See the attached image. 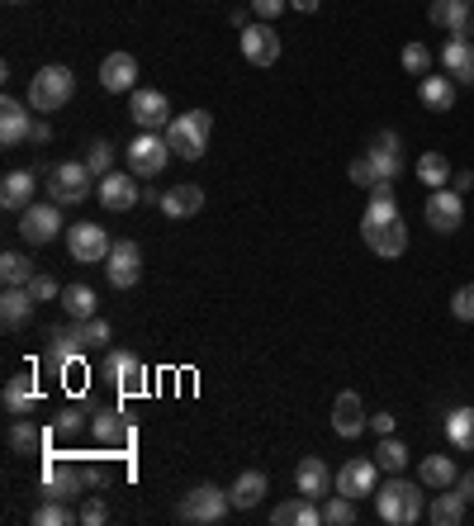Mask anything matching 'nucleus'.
Returning a JSON list of instances; mask_svg holds the SVG:
<instances>
[{"label":"nucleus","mask_w":474,"mask_h":526,"mask_svg":"<svg viewBox=\"0 0 474 526\" xmlns=\"http://www.w3.org/2000/svg\"><path fill=\"white\" fill-rule=\"evenodd\" d=\"M323 522L351 526L356 522V498H347V493H328V498H323Z\"/></svg>","instance_id":"37998d69"},{"label":"nucleus","mask_w":474,"mask_h":526,"mask_svg":"<svg viewBox=\"0 0 474 526\" xmlns=\"http://www.w3.org/2000/svg\"><path fill=\"white\" fill-rule=\"evenodd\" d=\"M375 465L389 474H403L408 470V446H403L399 436H380V446H375Z\"/></svg>","instance_id":"a19ab883"},{"label":"nucleus","mask_w":474,"mask_h":526,"mask_svg":"<svg viewBox=\"0 0 474 526\" xmlns=\"http://www.w3.org/2000/svg\"><path fill=\"white\" fill-rule=\"evenodd\" d=\"M62 309H67V318H76V323L95 318V290L91 285H67V290H62Z\"/></svg>","instance_id":"ea45409f"},{"label":"nucleus","mask_w":474,"mask_h":526,"mask_svg":"<svg viewBox=\"0 0 474 526\" xmlns=\"http://www.w3.org/2000/svg\"><path fill=\"white\" fill-rule=\"evenodd\" d=\"M375 489H380V465H375V455L365 460V455H356V460H347L342 470H337V493H347V498H375Z\"/></svg>","instance_id":"2eb2a0df"},{"label":"nucleus","mask_w":474,"mask_h":526,"mask_svg":"<svg viewBox=\"0 0 474 526\" xmlns=\"http://www.w3.org/2000/svg\"><path fill=\"white\" fill-rule=\"evenodd\" d=\"M365 247L375 256H384V261H394V256L408 252V223L403 218H394V223H380V228H361Z\"/></svg>","instance_id":"412c9836"},{"label":"nucleus","mask_w":474,"mask_h":526,"mask_svg":"<svg viewBox=\"0 0 474 526\" xmlns=\"http://www.w3.org/2000/svg\"><path fill=\"white\" fill-rule=\"evenodd\" d=\"M34 294H29V285H5V294H0V323H5V332H15V327H24L29 318H34Z\"/></svg>","instance_id":"b1692460"},{"label":"nucleus","mask_w":474,"mask_h":526,"mask_svg":"<svg viewBox=\"0 0 474 526\" xmlns=\"http://www.w3.org/2000/svg\"><path fill=\"white\" fill-rule=\"evenodd\" d=\"M72 522H81V512L72 503H62V498H43L34 508V526H72Z\"/></svg>","instance_id":"58836bf2"},{"label":"nucleus","mask_w":474,"mask_h":526,"mask_svg":"<svg viewBox=\"0 0 474 526\" xmlns=\"http://www.w3.org/2000/svg\"><path fill=\"white\" fill-rule=\"evenodd\" d=\"M34 275H38L34 261H29L24 252H5V256H0V280H5V285H29Z\"/></svg>","instance_id":"79ce46f5"},{"label":"nucleus","mask_w":474,"mask_h":526,"mask_svg":"<svg viewBox=\"0 0 474 526\" xmlns=\"http://www.w3.org/2000/svg\"><path fill=\"white\" fill-rule=\"evenodd\" d=\"M370 427V413H365V403H361V394H337L332 399V432L337 436H347V441H356V436Z\"/></svg>","instance_id":"6ab92c4d"},{"label":"nucleus","mask_w":474,"mask_h":526,"mask_svg":"<svg viewBox=\"0 0 474 526\" xmlns=\"http://www.w3.org/2000/svg\"><path fill=\"white\" fill-rule=\"evenodd\" d=\"M299 508H304V493H299V498H290V503H280V508H271V522H275V526L299 522Z\"/></svg>","instance_id":"5fc2aeb1"},{"label":"nucleus","mask_w":474,"mask_h":526,"mask_svg":"<svg viewBox=\"0 0 474 526\" xmlns=\"http://www.w3.org/2000/svg\"><path fill=\"white\" fill-rule=\"evenodd\" d=\"M91 166L86 162H57L53 176H48V195H53L57 204H81L86 195H91Z\"/></svg>","instance_id":"9b49d317"},{"label":"nucleus","mask_w":474,"mask_h":526,"mask_svg":"<svg viewBox=\"0 0 474 526\" xmlns=\"http://www.w3.org/2000/svg\"><path fill=\"white\" fill-rule=\"evenodd\" d=\"M266 489H271V484H266V474H261V470H242L228 493H233V508L247 512V508H256V503L266 498Z\"/></svg>","instance_id":"c9c22d12"},{"label":"nucleus","mask_w":474,"mask_h":526,"mask_svg":"<svg viewBox=\"0 0 474 526\" xmlns=\"http://www.w3.org/2000/svg\"><path fill=\"white\" fill-rule=\"evenodd\" d=\"M95 200L105 204L110 214H128L133 204L143 200V185H138L133 171H110V176H100V181H95Z\"/></svg>","instance_id":"f8f14e48"},{"label":"nucleus","mask_w":474,"mask_h":526,"mask_svg":"<svg viewBox=\"0 0 474 526\" xmlns=\"http://www.w3.org/2000/svg\"><path fill=\"white\" fill-rule=\"evenodd\" d=\"M422 489L427 484H408L403 474H394L389 484H380L375 489V512H380V522H389V526H413V522H422L427 517V503H422Z\"/></svg>","instance_id":"f257e3e1"},{"label":"nucleus","mask_w":474,"mask_h":526,"mask_svg":"<svg viewBox=\"0 0 474 526\" xmlns=\"http://www.w3.org/2000/svg\"><path fill=\"white\" fill-rule=\"evenodd\" d=\"M81 351H86V342H81V323H76V327H57L53 346H48V365H53L57 375H67V365L81 361Z\"/></svg>","instance_id":"a878e982"},{"label":"nucleus","mask_w":474,"mask_h":526,"mask_svg":"<svg viewBox=\"0 0 474 526\" xmlns=\"http://www.w3.org/2000/svg\"><path fill=\"white\" fill-rule=\"evenodd\" d=\"M209 133H214V114L209 109H185L166 124V147L181 157V162H200L209 152Z\"/></svg>","instance_id":"f03ea898"},{"label":"nucleus","mask_w":474,"mask_h":526,"mask_svg":"<svg viewBox=\"0 0 474 526\" xmlns=\"http://www.w3.org/2000/svg\"><path fill=\"white\" fill-rule=\"evenodd\" d=\"M294 489L304 493V498H328V493L337 489V479H332V470L318 455H304V460L294 465Z\"/></svg>","instance_id":"4be33fe9"},{"label":"nucleus","mask_w":474,"mask_h":526,"mask_svg":"<svg viewBox=\"0 0 474 526\" xmlns=\"http://www.w3.org/2000/svg\"><path fill=\"white\" fill-rule=\"evenodd\" d=\"M100 484V474L86 470L81 460H48L43 465V484H38V498H62V503H76V498H86V489Z\"/></svg>","instance_id":"7ed1b4c3"},{"label":"nucleus","mask_w":474,"mask_h":526,"mask_svg":"<svg viewBox=\"0 0 474 526\" xmlns=\"http://www.w3.org/2000/svg\"><path fill=\"white\" fill-rule=\"evenodd\" d=\"M446 441H451L460 455L474 451V408H456V413H446Z\"/></svg>","instance_id":"4c0bfd02"},{"label":"nucleus","mask_w":474,"mask_h":526,"mask_svg":"<svg viewBox=\"0 0 474 526\" xmlns=\"http://www.w3.org/2000/svg\"><path fill=\"white\" fill-rule=\"evenodd\" d=\"M0 403H5V413H10V418H29V413H34V403H38V380H34V375H15V380H5Z\"/></svg>","instance_id":"bb28decb"},{"label":"nucleus","mask_w":474,"mask_h":526,"mask_svg":"<svg viewBox=\"0 0 474 526\" xmlns=\"http://www.w3.org/2000/svg\"><path fill=\"white\" fill-rule=\"evenodd\" d=\"M228 512H233V493L219 489V484H195V489L181 498L176 517L190 526H219Z\"/></svg>","instance_id":"20e7f679"},{"label":"nucleus","mask_w":474,"mask_h":526,"mask_svg":"<svg viewBox=\"0 0 474 526\" xmlns=\"http://www.w3.org/2000/svg\"><path fill=\"white\" fill-rule=\"evenodd\" d=\"M100 375L124 394V399H133V394H143L147 389V365L133 356V351H124V346H110L105 351V365H100Z\"/></svg>","instance_id":"0eeeda50"},{"label":"nucleus","mask_w":474,"mask_h":526,"mask_svg":"<svg viewBox=\"0 0 474 526\" xmlns=\"http://www.w3.org/2000/svg\"><path fill=\"white\" fill-rule=\"evenodd\" d=\"M29 247H43V242H53L62 233V204L57 200H43V204H29L24 214H19V228H15Z\"/></svg>","instance_id":"9d476101"},{"label":"nucleus","mask_w":474,"mask_h":526,"mask_svg":"<svg viewBox=\"0 0 474 526\" xmlns=\"http://www.w3.org/2000/svg\"><path fill=\"white\" fill-rule=\"evenodd\" d=\"M399 62H403V72H408V76H427L437 57H432V48H427V43H408V48L399 53Z\"/></svg>","instance_id":"c03bdc74"},{"label":"nucleus","mask_w":474,"mask_h":526,"mask_svg":"<svg viewBox=\"0 0 474 526\" xmlns=\"http://www.w3.org/2000/svg\"><path fill=\"white\" fill-rule=\"evenodd\" d=\"M29 133H34V114H29V105H19L15 95H5V100H0V143L15 147V143H24Z\"/></svg>","instance_id":"5701e85b"},{"label":"nucleus","mask_w":474,"mask_h":526,"mask_svg":"<svg viewBox=\"0 0 474 526\" xmlns=\"http://www.w3.org/2000/svg\"><path fill=\"white\" fill-rule=\"evenodd\" d=\"M290 10H299V15H313V10H318V0H290Z\"/></svg>","instance_id":"bf43d9fd"},{"label":"nucleus","mask_w":474,"mask_h":526,"mask_svg":"<svg viewBox=\"0 0 474 526\" xmlns=\"http://www.w3.org/2000/svg\"><path fill=\"white\" fill-rule=\"evenodd\" d=\"M5 441H10V451H15V455H43V446H48V432H43V427H34L29 418H15V422H10V432H5Z\"/></svg>","instance_id":"473e14b6"},{"label":"nucleus","mask_w":474,"mask_h":526,"mask_svg":"<svg viewBox=\"0 0 474 526\" xmlns=\"http://www.w3.org/2000/svg\"><path fill=\"white\" fill-rule=\"evenodd\" d=\"M29 294H34L38 304H48V299H62V285H57L53 275H43V271H38L34 280H29Z\"/></svg>","instance_id":"8fccbe9b"},{"label":"nucleus","mask_w":474,"mask_h":526,"mask_svg":"<svg viewBox=\"0 0 474 526\" xmlns=\"http://www.w3.org/2000/svg\"><path fill=\"white\" fill-rule=\"evenodd\" d=\"M427 19H432L437 29H451V34H470L474 5L470 0H432V5H427Z\"/></svg>","instance_id":"393cba45"},{"label":"nucleus","mask_w":474,"mask_h":526,"mask_svg":"<svg viewBox=\"0 0 474 526\" xmlns=\"http://www.w3.org/2000/svg\"><path fill=\"white\" fill-rule=\"evenodd\" d=\"M124 157H128V171H133L138 181H147V176H162L166 162H171L176 152L166 147V133H138V138L124 147Z\"/></svg>","instance_id":"423d86ee"},{"label":"nucleus","mask_w":474,"mask_h":526,"mask_svg":"<svg viewBox=\"0 0 474 526\" xmlns=\"http://www.w3.org/2000/svg\"><path fill=\"white\" fill-rule=\"evenodd\" d=\"M370 162H375V171H380L384 185H394L403 176V152H399V133L394 128H384V133H375V143H370Z\"/></svg>","instance_id":"aec40b11"},{"label":"nucleus","mask_w":474,"mask_h":526,"mask_svg":"<svg viewBox=\"0 0 474 526\" xmlns=\"http://www.w3.org/2000/svg\"><path fill=\"white\" fill-rule=\"evenodd\" d=\"M76 95V72L72 67H43V72H34V81H29V109L34 114H53V109H62L67 100Z\"/></svg>","instance_id":"39448f33"},{"label":"nucleus","mask_w":474,"mask_h":526,"mask_svg":"<svg viewBox=\"0 0 474 526\" xmlns=\"http://www.w3.org/2000/svg\"><path fill=\"white\" fill-rule=\"evenodd\" d=\"M418 100H422V109L446 114V109L456 105V81H451V76H422V81H418Z\"/></svg>","instance_id":"2f4dec72"},{"label":"nucleus","mask_w":474,"mask_h":526,"mask_svg":"<svg viewBox=\"0 0 474 526\" xmlns=\"http://www.w3.org/2000/svg\"><path fill=\"white\" fill-rule=\"evenodd\" d=\"M347 176L361 185V190H375V185H380V171H375V162H370V152H361V157L347 166Z\"/></svg>","instance_id":"de8ad7c7"},{"label":"nucleus","mask_w":474,"mask_h":526,"mask_svg":"<svg viewBox=\"0 0 474 526\" xmlns=\"http://www.w3.org/2000/svg\"><path fill=\"white\" fill-rule=\"evenodd\" d=\"M114 247V237L100 228V223H72L67 228V252H72V261H81V266H95V261H105Z\"/></svg>","instance_id":"ddd939ff"},{"label":"nucleus","mask_w":474,"mask_h":526,"mask_svg":"<svg viewBox=\"0 0 474 526\" xmlns=\"http://www.w3.org/2000/svg\"><path fill=\"white\" fill-rule=\"evenodd\" d=\"M470 5H474V0H470Z\"/></svg>","instance_id":"e2e57ef3"},{"label":"nucleus","mask_w":474,"mask_h":526,"mask_svg":"<svg viewBox=\"0 0 474 526\" xmlns=\"http://www.w3.org/2000/svg\"><path fill=\"white\" fill-rule=\"evenodd\" d=\"M427 517H432L437 526H460V522H465V498H460L456 489H437V498H432Z\"/></svg>","instance_id":"e433bc0d"},{"label":"nucleus","mask_w":474,"mask_h":526,"mask_svg":"<svg viewBox=\"0 0 474 526\" xmlns=\"http://www.w3.org/2000/svg\"><path fill=\"white\" fill-rule=\"evenodd\" d=\"M456 493L465 498V503H474V470H465V474L456 479Z\"/></svg>","instance_id":"4d7b16f0"},{"label":"nucleus","mask_w":474,"mask_h":526,"mask_svg":"<svg viewBox=\"0 0 474 526\" xmlns=\"http://www.w3.org/2000/svg\"><path fill=\"white\" fill-rule=\"evenodd\" d=\"M247 5H252V15H256V19H266V24H271V19H280L285 10H290V0H247Z\"/></svg>","instance_id":"603ef678"},{"label":"nucleus","mask_w":474,"mask_h":526,"mask_svg":"<svg viewBox=\"0 0 474 526\" xmlns=\"http://www.w3.org/2000/svg\"><path fill=\"white\" fill-rule=\"evenodd\" d=\"M441 72L460 81V86H474V38L470 34H451L446 38V48H441Z\"/></svg>","instance_id":"f3484780"},{"label":"nucleus","mask_w":474,"mask_h":526,"mask_svg":"<svg viewBox=\"0 0 474 526\" xmlns=\"http://www.w3.org/2000/svg\"><path fill=\"white\" fill-rule=\"evenodd\" d=\"M105 517H110L105 498H86V503H81V522H86V526H100Z\"/></svg>","instance_id":"864d4df0"},{"label":"nucleus","mask_w":474,"mask_h":526,"mask_svg":"<svg viewBox=\"0 0 474 526\" xmlns=\"http://www.w3.org/2000/svg\"><path fill=\"white\" fill-rule=\"evenodd\" d=\"M418 479L427 484V489H456L460 470H456V460H451V455H427V460L418 465Z\"/></svg>","instance_id":"72a5a7b5"},{"label":"nucleus","mask_w":474,"mask_h":526,"mask_svg":"<svg viewBox=\"0 0 474 526\" xmlns=\"http://www.w3.org/2000/svg\"><path fill=\"white\" fill-rule=\"evenodd\" d=\"M470 38H474V24H470Z\"/></svg>","instance_id":"680f3d73"},{"label":"nucleus","mask_w":474,"mask_h":526,"mask_svg":"<svg viewBox=\"0 0 474 526\" xmlns=\"http://www.w3.org/2000/svg\"><path fill=\"white\" fill-rule=\"evenodd\" d=\"M100 86L110 95H133L138 91V57L133 53H110L100 62Z\"/></svg>","instance_id":"a211bd4d"},{"label":"nucleus","mask_w":474,"mask_h":526,"mask_svg":"<svg viewBox=\"0 0 474 526\" xmlns=\"http://www.w3.org/2000/svg\"><path fill=\"white\" fill-rule=\"evenodd\" d=\"M413 171H418V181L427 185V190H446V185H451V176H456V171H451V162H446V152H422Z\"/></svg>","instance_id":"f704fd0d"},{"label":"nucleus","mask_w":474,"mask_h":526,"mask_svg":"<svg viewBox=\"0 0 474 526\" xmlns=\"http://www.w3.org/2000/svg\"><path fill=\"white\" fill-rule=\"evenodd\" d=\"M422 218H427V228H437V233H456L460 223H465V195H460V190H432L427 204H422Z\"/></svg>","instance_id":"4468645a"},{"label":"nucleus","mask_w":474,"mask_h":526,"mask_svg":"<svg viewBox=\"0 0 474 526\" xmlns=\"http://www.w3.org/2000/svg\"><path fill=\"white\" fill-rule=\"evenodd\" d=\"M204 209V190L200 185H176V190H162V214L166 218H195Z\"/></svg>","instance_id":"7c9ffc66"},{"label":"nucleus","mask_w":474,"mask_h":526,"mask_svg":"<svg viewBox=\"0 0 474 526\" xmlns=\"http://www.w3.org/2000/svg\"><path fill=\"white\" fill-rule=\"evenodd\" d=\"M370 432L394 436V413H375V418H370Z\"/></svg>","instance_id":"6e6d98bb"},{"label":"nucleus","mask_w":474,"mask_h":526,"mask_svg":"<svg viewBox=\"0 0 474 526\" xmlns=\"http://www.w3.org/2000/svg\"><path fill=\"white\" fill-rule=\"evenodd\" d=\"M470 185H474V171H456V176H451V190H460V195H465Z\"/></svg>","instance_id":"13d9d810"},{"label":"nucleus","mask_w":474,"mask_h":526,"mask_svg":"<svg viewBox=\"0 0 474 526\" xmlns=\"http://www.w3.org/2000/svg\"><path fill=\"white\" fill-rule=\"evenodd\" d=\"M114 152H119V147H114L110 138H105V143H91V152H86V166H91V176H95V181L114 171Z\"/></svg>","instance_id":"a18cd8bd"},{"label":"nucleus","mask_w":474,"mask_h":526,"mask_svg":"<svg viewBox=\"0 0 474 526\" xmlns=\"http://www.w3.org/2000/svg\"><path fill=\"white\" fill-rule=\"evenodd\" d=\"M0 204H5L10 214H24V209L34 204V171H10V176L0 181Z\"/></svg>","instance_id":"c85d7f7f"},{"label":"nucleus","mask_w":474,"mask_h":526,"mask_svg":"<svg viewBox=\"0 0 474 526\" xmlns=\"http://www.w3.org/2000/svg\"><path fill=\"white\" fill-rule=\"evenodd\" d=\"M91 432L105 441V446H128L133 441V427H128V418L119 413V408H95L91 413Z\"/></svg>","instance_id":"cd10ccee"},{"label":"nucleus","mask_w":474,"mask_h":526,"mask_svg":"<svg viewBox=\"0 0 474 526\" xmlns=\"http://www.w3.org/2000/svg\"><path fill=\"white\" fill-rule=\"evenodd\" d=\"M105 280H110L114 290H133L138 280H143V247L133 242V237H119L105 256Z\"/></svg>","instance_id":"1a4fd4ad"},{"label":"nucleus","mask_w":474,"mask_h":526,"mask_svg":"<svg viewBox=\"0 0 474 526\" xmlns=\"http://www.w3.org/2000/svg\"><path fill=\"white\" fill-rule=\"evenodd\" d=\"M128 119L138 124V133H166V124L176 119V109H171V100H166L162 91H138L128 95Z\"/></svg>","instance_id":"6e6552de"},{"label":"nucleus","mask_w":474,"mask_h":526,"mask_svg":"<svg viewBox=\"0 0 474 526\" xmlns=\"http://www.w3.org/2000/svg\"><path fill=\"white\" fill-rule=\"evenodd\" d=\"M451 313H456L460 323H474V285H460V290L451 294Z\"/></svg>","instance_id":"3c124183"},{"label":"nucleus","mask_w":474,"mask_h":526,"mask_svg":"<svg viewBox=\"0 0 474 526\" xmlns=\"http://www.w3.org/2000/svg\"><path fill=\"white\" fill-rule=\"evenodd\" d=\"M10 5H24V0H10Z\"/></svg>","instance_id":"052dcab7"},{"label":"nucleus","mask_w":474,"mask_h":526,"mask_svg":"<svg viewBox=\"0 0 474 526\" xmlns=\"http://www.w3.org/2000/svg\"><path fill=\"white\" fill-rule=\"evenodd\" d=\"M81 342H86V351H100V346L110 342V323L105 318H86L81 323Z\"/></svg>","instance_id":"09e8293b"},{"label":"nucleus","mask_w":474,"mask_h":526,"mask_svg":"<svg viewBox=\"0 0 474 526\" xmlns=\"http://www.w3.org/2000/svg\"><path fill=\"white\" fill-rule=\"evenodd\" d=\"M399 214V200H394V185H375L370 190V204H365V214H361V228H380V223H394Z\"/></svg>","instance_id":"c756f323"},{"label":"nucleus","mask_w":474,"mask_h":526,"mask_svg":"<svg viewBox=\"0 0 474 526\" xmlns=\"http://www.w3.org/2000/svg\"><path fill=\"white\" fill-rule=\"evenodd\" d=\"M81 427H91V422H86V403H67V408L53 418L57 436H72V432H81Z\"/></svg>","instance_id":"49530a36"},{"label":"nucleus","mask_w":474,"mask_h":526,"mask_svg":"<svg viewBox=\"0 0 474 526\" xmlns=\"http://www.w3.org/2000/svg\"><path fill=\"white\" fill-rule=\"evenodd\" d=\"M242 57L252 62V67H275L280 62V34H275L266 19H256L242 29Z\"/></svg>","instance_id":"dca6fc26"}]
</instances>
